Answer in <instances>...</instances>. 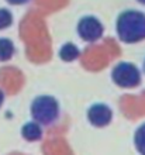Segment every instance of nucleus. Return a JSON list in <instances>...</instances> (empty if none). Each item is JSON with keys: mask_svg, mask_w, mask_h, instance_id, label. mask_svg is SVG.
<instances>
[{"mask_svg": "<svg viewBox=\"0 0 145 155\" xmlns=\"http://www.w3.org/2000/svg\"><path fill=\"white\" fill-rule=\"evenodd\" d=\"M117 35L125 44L145 40V14L137 10L123 12L117 18Z\"/></svg>", "mask_w": 145, "mask_h": 155, "instance_id": "1", "label": "nucleus"}, {"mask_svg": "<svg viewBox=\"0 0 145 155\" xmlns=\"http://www.w3.org/2000/svg\"><path fill=\"white\" fill-rule=\"evenodd\" d=\"M31 116L40 126L52 124L59 116V104L52 96H38L31 104Z\"/></svg>", "mask_w": 145, "mask_h": 155, "instance_id": "2", "label": "nucleus"}, {"mask_svg": "<svg viewBox=\"0 0 145 155\" xmlns=\"http://www.w3.org/2000/svg\"><path fill=\"white\" fill-rule=\"evenodd\" d=\"M114 83L120 87H135L141 82V74L134 64L120 62L111 72Z\"/></svg>", "mask_w": 145, "mask_h": 155, "instance_id": "3", "label": "nucleus"}, {"mask_svg": "<svg viewBox=\"0 0 145 155\" xmlns=\"http://www.w3.org/2000/svg\"><path fill=\"white\" fill-rule=\"evenodd\" d=\"M77 34L83 41L94 42L103 35V25L96 17L86 16L77 23Z\"/></svg>", "mask_w": 145, "mask_h": 155, "instance_id": "4", "label": "nucleus"}, {"mask_svg": "<svg viewBox=\"0 0 145 155\" xmlns=\"http://www.w3.org/2000/svg\"><path fill=\"white\" fill-rule=\"evenodd\" d=\"M111 117H113L111 109H110L109 106H106V104H101V103L93 104L87 111L89 121L92 123L94 127L107 126V124L111 121Z\"/></svg>", "mask_w": 145, "mask_h": 155, "instance_id": "5", "label": "nucleus"}, {"mask_svg": "<svg viewBox=\"0 0 145 155\" xmlns=\"http://www.w3.org/2000/svg\"><path fill=\"white\" fill-rule=\"evenodd\" d=\"M21 134L27 141H37L42 137V131H41V126L38 123H27L23 130Z\"/></svg>", "mask_w": 145, "mask_h": 155, "instance_id": "6", "label": "nucleus"}, {"mask_svg": "<svg viewBox=\"0 0 145 155\" xmlns=\"http://www.w3.org/2000/svg\"><path fill=\"white\" fill-rule=\"evenodd\" d=\"M59 57L62 61H66V62H71V61H75L77 57H79V49H77L76 45H73L72 42H68L65 44L59 51Z\"/></svg>", "mask_w": 145, "mask_h": 155, "instance_id": "7", "label": "nucleus"}, {"mask_svg": "<svg viewBox=\"0 0 145 155\" xmlns=\"http://www.w3.org/2000/svg\"><path fill=\"white\" fill-rule=\"evenodd\" d=\"M14 54V45L8 38H0V61H8Z\"/></svg>", "mask_w": 145, "mask_h": 155, "instance_id": "8", "label": "nucleus"}, {"mask_svg": "<svg viewBox=\"0 0 145 155\" xmlns=\"http://www.w3.org/2000/svg\"><path fill=\"white\" fill-rule=\"evenodd\" d=\"M134 143H135V147H137L138 152L141 155H145V123L142 126L138 127V130L135 131Z\"/></svg>", "mask_w": 145, "mask_h": 155, "instance_id": "9", "label": "nucleus"}, {"mask_svg": "<svg viewBox=\"0 0 145 155\" xmlns=\"http://www.w3.org/2000/svg\"><path fill=\"white\" fill-rule=\"evenodd\" d=\"M13 23V16L12 13L6 10V8H0V30H4L10 27Z\"/></svg>", "mask_w": 145, "mask_h": 155, "instance_id": "10", "label": "nucleus"}, {"mask_svg": "<svg viewBox=\"0 0 145 155\" xmlns=\"http://www.w3.org/2000/svg\"><path fill=\"white\" fill-rule=\"evenodd\" d=\"M10 4H25V3H28L30 0H7Z\"/></svg>", "mask_w": 145, "mask_h": 155, "instance_id": "11", "label": "nucleus"}, {"mask_svg": "<svg viewBox=\"0 0 145 155\" xmlns=\"http://www.w3.org/2000/svg\"><path fill=\"white\" fill-rule=\"evenodd\" d=\"M3 102H4V94H3V92L0 90V106L3 104Z\"/></svg>", "mask_w": 145, "mask_h": 155, "instance_id": "12", "label": "nucleus"}, {"mask_svg": "<svg viewBox=\"0 0 145 155\" xmlns=\"http://www.w3.org/2000/svg\"><path fill=\"white\" fill-rule=\"evenodd\" d=\"M140 3H142V4H145V0H138Z\"/></svg>", "mask_w": 145, "mask_h": 155, "instance_id": "13", "label": "nucleus"}, {"mask_svg": "<svg viewBox=\"0 0 145 155\" xmlns=\"http://www.w3.org/2000/svg\"><path fill=\"white\" fill-rule=\"evenodd\" d=\"M144 72H145V61H144Z\"/></svg>", "mask_w": 145, "mask_h": 155, "instance_id": "14", "label": "nucleus"}]
</instances>
